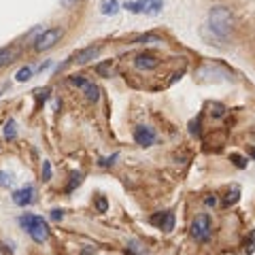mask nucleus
<instances>
[{
	"label": "nucleus",
	"instance_id": "obj_12",
	"mask_svg": "<svg viewBox=\"0 0 255 255\" xmlns=\"http://www.w3.org/2000/svg\"><path fill=\"white\" fill-rule=\"evenodd\" d=\"M15 55H17V49H0V68H4V66H9V64L15 60Z\"/></svg>",
	"mask_w": 255,
	"mask_h": 255
},
{
	"label": "nucleus",
	"instance_id": "obj_16",
	"mask_svg": "<svg viewBox=\"0 0 255 255\" xmlns=\"http://www.w3.org/2000/svg\"><path fill=\"white\" fill-rule=\"evenodd\" d=\"M30 77H32V68H30V66H24V68H21L19 73H17V81H28Z\"/></svg>",
	"mask_w": 255,
	"mask_h": 255
},
{
	"label": "nucleus",
	"instance_id": "obj_1",
	"mask_svg": "<svg viewBox=\"0 0 255 255\" xmlns=\"http://www.w3.org/2000/svg\"><path fill=\"white\" fill-rule=\"evenodd\" d=\"M209 26L217 37L225 39L234 28V15L228 6H212L209 11Z\"/></svg>",
	"mask_w": 255,
	"mask_h": 255
},
{
	"label": "nucleus",
	"instance_id": "obj_17",
	"mask_svg": "<svg viewBox=\"0 0 255 255\" xmlns=\"http://www.w3.org/2000/svg\"><path fill=\"white\" fill-rule=\"evenodd\" d=\"M15 134H17V130H15V122H9L4 126V136L6 138H15Z\"/></svg>",
	"mask_w": 255,
	"mask_h": 255
},
{
	"label": "nucleus",
	"instance_id": "obj_21",
	"mask_svg": "<svg viewBox=\"0 0 255 255\" xmlns=\"http://www.w3.org/2000/svg\"><path fill=\"white\" fill-rule=\"evenodd\" d=\"M11 183H13L11 174H6V172H0V185H2V187H9Z\"/></svg>",
	"mask_w": 255,
	"mask_h": 255
},
{
	"label": "nucleus",
	"instance_id": "obj_9",
	"mask_svg": "<svg viewBox=\"0 0 255 255\" xmlns=\"http://www.w3.org/2000/svg\"><path fill=\"white\" fill-rule=\"evenodd\" d=\"M134 140H136L140 147H149V145H153V140H155V132L147 126H138L136 130H134Z\"/></svg>",
	"mask_w": 255,
	"mask_h": 255
},
{
	"label": "nucleus",
	"instance_id": "obj_13",
	"mask_svg": "<svg viewBox=\"0 0 255 255\" xmlns=\"http://www.w3.org/2000/svg\"><path fill=\"white\" fill-rule=\"evenodd\" d=\"M100 11L104 13V15H115V13L119 11V2H117V0H102V2H100Z\"/></svg>",
	"mask_w": 255,
	"mask_h": 255
},
{
	"label": "nucleus",
	"instance_id": "obj_7",
	"mask_svg": "<svg viewBox=\"0 0 255 255\" xmlns=\"http://www.w3.org/2000/svg\"><path fill=\"white\" fill-rule=\"evenodd\" d=\"M151 223L158 225V228L164 230V232H172L174 230V212H170V211L158 212V215L151 217Z\"/></svg>",
	"mask_w": 255,
	"mask_h": 255
},
{
	"label": "nucleus",
	"instance_id": "obj_22",
	"mask_svg": "<svg viewBox=\"0 0 255 255\" xmlns=\"http://www.w3.org/2000/svg\"><path fill=\"white\" fill-rule=\"evenodd\" d=\"M51 219H53V221H62V219H64V211L62 209H53L51 211Z\"/></svg>",
	"mask_w": 255,
	"mask_h": 255
},
{
	"label": "nucleus",
	"instance_id": "obj_24",
	"mask_svg": "<svg viewBox=\"0 0 255 255\" xmlns=\"http://www.w3.org/2000/svg\"><path fill=\"white\" fill-rule=\"evenodd\" d=\"M232 160H234V164H236L238 168H245V166H247V162L240 158V155H232Z\"/></svg>",
	"mask_w": 255,
	"mask_h": 255
},
{
	"label": "nucleus",
	"instance_id": "obj_27",
	"mask_svg": "<svg viewBox=\"0 0 255 255\" xmlns=\"http://www.w3.org/2000/svg\"><path fill=\"white\" fill-rule=\"evenodd\" d=\"M215 202H217L215 198H207V204H209V207H211V204H212V207H215Z\"/></svg>",
	"mask_w": 255,
	"mask_h": 255
},
{
	"label": "nucleus",
	"instance_id": "obj_25",
	"mask_svg": "<svg viewBox=\"0 0 255 255\" xmlns=\"http://www.w3.org/2000/svg\"><path fill=\"white\" fill-rule=\"evenodd\" d=\"M215 115H223V111H221V106L215 104Z\"/></svg>",
	"mask_w": 255,
	"mask_h": 255
},
{
	"label": "nucleus",
	"instance_id": "obj_3",
	"mask_svg": "<svg viewBox=\"0 0 255 255\" xmlns=\"http://www.w3.org/2000/svg\"><path fill=\"white\" fill-rule=\"evenodd\" d=\"M60 39H62L60 28H47V30H42L39 37L34 39V49H37V51H47V49H51Z\"/></svg>",
	"mask_w": 255,
	"mask_h": 255
},
{
	"label": "nucleus",
	"instance_id": "obj_23",
	"mask_svg": "<svg viewBox=\"0 0 255 255\" xmlns=\"http://www.w3.org/2000/svg\"><path fill=\"white\" fill-rule=\"evenodd\" d=\"M81 179H83L81 174H73V181H70V185H68V191H73V189H75V185H79Z\"/></svg>",
	"mask_w": 255,
	"mask_h": 255
},
{
	"label": "nucleus",
	"instance_id": "obj_15",
	"mask_svg": "<svg viewBox=\"0 0 255 255\" xmlns=\"http://www.w3.org/2000/svg\"><path fill=\"white\" fill-rule=\"evenodd\" d=\"M245 251L247 253H253L255 251V230L249 234V238H245Z\"/></svg>",
	"mask_w": 255,
	"mask_h": 255
},
{
	"label": "nucleus",
	"instance_id": "obj_8",
	"mask_svg": "<svg viewBox=\"0 0 255 255\" xmlns=\"http://www.w3.org/2000/svg\"><path fill=\"white\" fill-rule=\"evenodd\" d=\"M34 196H37V189L32 185L28 187H21L17 191H13V202L17 204V207H28V204L34 202Z\"/></svg>",
	"mask_w": 255,
	"mask_h": 255
},
{
	"label": "nucleus",
	"instance_id": "obj_5",
	"mask_svg": "<svg viewBox=\"0 0 255 255\" xmlns=\"http://www.w3.org/2000/svg\"><path fill=\"white\" fill-rule=\"evenodd\" d=\"M164 0H134V2H126V9L132 13H147V15H155Z\"/></svg>",
	"mask_w": 255,
	"mask_h": 255
},
{
	"label": "nucleus",
	"instance_id": "obj_18",
	"mask_svg": "<svg viewBox=\"0 0 255 255\" xmlns=\"http://www.w3.org/2000/svg\"><path fill=\"white\" fill-rule=\"evenodd\" d=\"M51 179V164L49 162H42V181Z\"/></svg>",
	"mask_w": 255,
	"mask_h": 255
},
{
	"label": "nucleus",
	"instance_id": "obj_6",
	"mask_svg": "<svg viewBox=\"0 0 255 255\" xmlns=\"http://www.w3.org/2000/svg\"><path fill=\"white\" fill-rule=\"evenodd\" d=\"M70 83L77 85V87H81V89L85 91V98H87L89 102H96L98 96H100V89H98V85H94V83L87 81V79H83V77H73V79H70Z\"/></svg>",
	"mask_w": 255,
	"mask_h": 255
},
{
	"label": "nucleus",
	"instance_id": "obj_4",
	"mask_svg": "<svg viewBox=\"0 0 255 255\" xmlns=\"http://www.w3.org/2000/svg\"><path fill=\"white\" fill-rule=\"evenodd\" d=\"M191 236L200 243H207L211 238V217L209 215H198L191 223Z\"/></svg>",
	"mask_w": 255,
	"mask_h": 255
},
{
	"label": "nucleus",
	"instance_id": "obj_14",
	"mask_svg": "<svg viewBox=\"0 0 255 255\" xmlns=\"http://www.w3.org/2000/svg\"><path fill=\"white\" fill-rule=\"evenodd\" d=\"M126 249L132 255H147V247H143V243H138V240H130L126 245Z\"/></svg>",
	"mask_w": 255,
	"mask_h": 255
},
{
	"label": "nucleus",
	"instance_id": "obj_19",
	"mask_svg": "<svg viewBox=\"0 0 255 255\" xmlns=\"http://www.w3.org/2000/svg\"><path fill=\"white\" fill-rule=\"evenodd\" d=\"M106 207H109V204H106V198L104 196H98L96 198V209L100 211V212H106Z\"/></svg>",
	"mask_w": 255,
	"mask_h": 255
},
{
	"label": "nucleus",
	"instance_id": "obj_11",
	"mask_svg": "<svg viewBox=\"0 0 255 255\" xmlns=\"http://www.w3.org/2000/svg\"><path fill=\"white\" fill-rule=\"evenodd\" d=\"M98 53H100V47H87V49H81V51L77 53V62H79V64H87L89 60L98 58Z\"/></svg>",
	"mask_w": 255,
	"mask_h": 255
},
{
	"label": "nucleus",
	"instance_id": "obj_28",
	"mask_svg": "<svg viewBox=\"0 0 255 255\" xmlns=\"http://www.w3.org/2000/svg\"><path fill=\"white\" fill-rule=\"evenodd\" d=\"M251 155H253V158H255V149H251Z\"/></svg>",
	"mask_w": 255,
	"mask_h": 255
},
{
	"label": "nucleus",
	"instance_id": "obj_26",
	"mask_svg": "<svg viewBox=\"0 0 255 255\" xmlns=\"http://www.w3.org/2000/svg\"><path fill=\"white\" fill-rule=\"evenodd\" d=\"M62 2H64V4H66V6H73V4L77 2V0H62Z\"/></svg>",
	"mask_w": 255,
	"mask_h": 255
},
{
	"label": "nucleus",
	"instance_id": "obj_2",
	"mask_svg": "<svg viewBox=\"0 0 255 255\" xmlns=\"http://www.w3.org/2000/svg\"><path fill=\"white\" fill-rule=\"evenodd\" d=\"M21 225L28 230V234L32 236L34 243H45V240L49 238V234H51L47 221L42 217H37V215H24L21 217Z\"/></svg>",
	"mask_w": 255,
	"mask_h": 255
},
{
	"label": "nucleus",
	"instance_id": "obj_10",
	"mask_svg": "<svg viewBox=\"0 0 255 255\" xmlns=\"http://www.w3.org/2000/svg\"><path fill=\"white\" fill-rule=\"evenodd\" d=\"M134 64H136V68H138V70H153V68H158L160 60L155 58L153 53H140V55H136Z\"/></svg>",
	"mask_w": 255,
	"mask_h": 255
},
{
	"label": "nucleus",
	"instance_id": "obj_20",
	"mask_svg": "<svg viewBox=\"0 0 255 255\" xmlns=\"http://www.w3.org/2000/svg\"><path fill=\"white\" fill-rule=\"evenodd\" d=\"M238 194H240V189H238V187H232V194H228L225 202H228V204H234V202L238 200Z\"/></svg>",
	"mask_w": 255,
	"mask_h": 255
}]
</instances>
